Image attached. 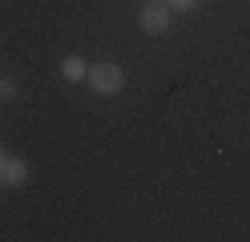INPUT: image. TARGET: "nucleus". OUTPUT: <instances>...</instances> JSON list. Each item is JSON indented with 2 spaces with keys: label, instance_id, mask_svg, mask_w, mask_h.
I'll return each mask as SVG.
<instances>
[{
  "label": "nucleus",
  "instance_id": "1",
  "mask_svg": "<svg viewBox=\"0 0 250 242\" xmlns=\"http://www.w3.org/2000/svg\"><path fill=\"white\" fill-rule=\"evenodd\" d=\"M89 81H93V89H97V93H121L125 73L117 69L113 61H101V65H93V69H89Z\"/></svg>",
  "mask_w": 250,
  "mask_h": 242
},
{
  "label": "nucleus",
  "instance_id": "2",
  "mask_svg": "<svg viewBox=\"0 0 250 242\" xmlns=\"http://www.w3.org/2000/svg\"><path fill=\"white\" fill-rule=\"evenodd\" d=\"M142 28L149 32V37L166 32V28H169V4H149V8H142Z\"/></svg>",
  "mask_w": 250,
  "mask_h": 242
},
{
  "label": "nucleus",
  "instance_id": "3",
  "mask_svg": "<svg viewBox=\"0 0 250 242\" xmlns=\"http://www.w3.org/2000/svg\"><path fill=\"white\" fill-rule=\"evenodd\" d=\"M0 177H4V182H12V186L28 182V161H21V157H4V166H0Z\"/></svg>",
  "mask_w": 250,
  "mask_h": 242
},
{
  "label": "nucleus",
  "instance_id": "4",
  "mask_svg": "<svg viewBox=\"0 0 250 242\" xmlns=\"http://www.w3.org/2000/svg\"><path fill=\"white\" fill-rule=\"evenodd\" d=\"M61 73H65V81H81V77H89V65L81 57H65L61 61Z\"/></svg>",
  "mask_w": 250,
  "mask_h": 242
},
{
  "label": "nucleus",
  "instance_id": "5",
  "mask_svg": "<svg viewBox=\"0 0 250 242\" xmlns=\"http://www.w3.org/2000/svg\"><path fill=\"white\" fill-rule=\"evenodd\" d=\"M166 4H169V8H182V12H190V8L198 4V0H166Z\"/></svg>",
  "mask_w": 250,
  "mask_h": 242
},
{
  "label": "nucleus",
  "instance_id": "6",
  "mask_svg": "<svg viewBox=\"0 0 250 242\" xmlns=\"http://www.w3.org/2000/svg\"><path fill=\"white\" fill-rule=\"evenodd\" d=\"M0 97H17V85L12 81H0Z\"/></svg>",
  "mask_w": 250,
  "mask_h": 242
},
{
  "label": "nucleus",
  "instance_id": "7",
  "mask_svg": "<svg viewBox=\"0 0 250 242\" xmlns=\"http://www.w3.org/2000/svg\"><path fill=\"white\" fill-rule=\"evenodd\" d=\"M4 157H8V154H4V145H0V166H4Z\"/></svg>",
  "mask_w": 250,
  "mask_h": 242
}]
</instances>
